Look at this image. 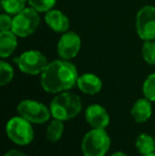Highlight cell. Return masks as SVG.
Listing matches in <instances>:
<instances>
[{"label": "cell", "mask_w": 155, "mask_h": 156, "mask_svg": "<svg viewBox=\"0 0 155 156\" xmlns=\"http://www.w3.org/2000/svg\"><path fill=\"white\" fill-rule=\"evenodd\" d=\"M28 0H1L2 8L8 14L16 15L25 9L26 2Z\"/></svg>", "instance_id": "obj_17"}, {"label": "cell", "mask_w": 155, "mask_h": 156, "mask_svg": "<svg viewBox=\"0 0 155 156\" xmlns=\"http://www.w3.org/2000/svg\"><path fill=\"white\" fill-rule=\"evenodd\" d=\"M143 94L145 98L155 102V72L148 76L143 85Z\"/></svg>", "instance_id": "obj_20"}, {"label": "cell", "mask_w": 155, "mask_h": 156, "mask_svg": "<svg viewBox=\"0 0 155 156\" xmlns=\"http://www.w3.org/2000/svg\"><path fill=\"white\" fill-rule=\"evenodd\" d=\"M79 73L77 67L66 60H55L48 63L41 73V85L46 93L60 94L77 85Z\"/></svg>", "instance_id": "obj_1"}, {"label": "cell", "mask_w": 155, "mask_h": 156, "mask_svg": "<svg viewBox=\"0 0 155 156\" xmlns=\"http://www.w3.org/2000/svg\"><path fill=\"white\" fill-rule=\"evenodd\" d=\"M17 114L32 124H43L46 123L51 118L50 107H47L44 103L38 102L32 99H26L19 102L17 105Z\"/></svg>", "instance_id": "obj_5"}, {"label": "cell", "mask_w": 155, "mask_h": 156, "mask_svg": "<svg viewBox=\"0 0 155 156\" xmlns=\"http://www.w3.org/2000/svg\"><path fill=\"white\" fill-rule=\"evenodd\" d=\"M4 156H28L27 154H25L23 152L16 149H12V150H9L8 152H5Z\"/></svg>", "instance_id": "obj_23"}, {"label": "cell", "mask_w": 155, "mask_h": 156, "mask_svg": "<svg viewBox=\"0 0 155 156\" xmlns=\"http://www.w3.org/2000/svg\"><path fill=\"white\" fill-rule=\"evenodd\" d=\"M50 111L54 119L68 121L76 118L82 111V101L76 94L68 91L58 94L50 103Z\"/></svg>", "instance_id": "obj_2"}, {"label": "cell", "mask_w": 155, "mask_h": 156, "mask_svg": "<svg viewBox=\"0 0 155 156\" xmlns=\"http://www.w3.org/2000/svg\"><path fill=\"white\" fill-rule=\"evenodd\" d=\"M5 133L11 141L20 147L28 146L34 139L32 123L19 115L12 117L6 122Z\"/></svg>", "instance_id": "obj_4"}, {"label": "cell", "mask_w": 155, "mask_h": 156, "mask_svg": "<svg viewBox=\"0 0 155 156\" xmlns=\"http://www.w3.org/2000/svg\"><path fill=\"white\" fill-rule=\"evenodd\" d=\"M17 45V35L12 30L0 32V56L2 58H9L16 50Z\"/></svg>", "instance_id": "obj_14"}, {"label": "cell", "mask_w": 155, "mask_h": 156, "mask_svg": "<svg viewBox=\"0 0 155 156\" xmlns=\"http://www.w3.org/2000/svg\"><path fill=\"white\" fill-rule=\"evenodd\" d=\"M14 78V69L9 63L1 61L0 62V85L5 86Z\"/></svg>", "instance_id": "obj_19"}, {"label": "cell", "mask_w": 155, "mask_h": 156, "mask_svg": "<svg viewBox=\"0 0 155 156\" xmlns=\"http://www.w3.org/2000/svg\"><path fill=\"white\" fill-rule=\"evenodd\" d=\"M111 156H128L124 152H122V151H117V152H114Z\"/></svg>", "instance_id": "obj_24"}, {"label": "cell", "mask_w": 155, "mask_h": 156, "mask_svg": "<svg viewBox=\"0 0 155 156\" xmlns=\"http://www.w3.org/2000/svg\"><path fill=\"white\" fill-rule=\"evenodd\" d=\"M152 113V102L147 98H140L136 100L131 108V116L137 123L147 122L151 118Z\"/></svg>", "instance_id": "obj_12"}, {"label": "cell", "mask_w": 155, "mask_h": 156, "mask_svg": "<svg viewBox=\"0 0 155 156\" xmlns=\"http://www.w3.org/2000/svg\"><path fill=\"white\" fill-rule=\"evenodd\" d=\"M21 72L30 76H36L45 70L48 62L47 58L37 50H28L20 54L18 58H15Z\"/></svg>", "instance_id": "obj_7"}, {"label": "cell", "mask_w": 155, "mask_h": 156, "mask_svg": "<svg viewBox=\"0 0 155 156\" xmlns=\"http://www.w3.org/2000/svg\"><path fill=\"white\" fill-rule=\"evenodd\" d=\"M81 49V38L76 32H65L58 43V54L63 60H72Z\"/></svg>", "instance_id": "obj_9"}, {"label": "cell", "mask_w": 155, "mask_h": 156, "mask_svg": "<svg viewBox=\"0 0 155 156\" xmlns=\"http://www.w3.org/2000/svg\"><path fill=\"white\" fill-rule=\"evenodd\" d=\"M64 129V121L53 118V120L49 122L47 129H46V138L49 142L55 144V142L60 141V139L63 137Z\"/></svg>", "instance_id": "obj_15"}, {"label": "cell", "mask_w": 155, "mask_h": 156, "mask_svg": "<svg viewBox=\"0 0 155 156\" xmlns=\"http://www.w3.org/2000/svg\"><path fill=\"white\" fill-rule=\"evenodd\" d=\"M13 18H11L10 14L0 15V31H9L12 29Z\"/></svg>", "instance_id": "obj_22"}, {"label": "cell", "mask_w": 155, "mask_h": 156, "mask_svg": "<svg viewBox=\"0 0 155 156\" xmlns=\"http://www.w3.org/2000/svg\"><path fill=\"white\" fill-rule=\"evenodd\" d=\"M38 11L34 8H25L13 17L12 31L18 37H27L36 31L39 26Z\"/></svg>", "instance_id": "obj_6"}, {"label": "cell", "mask_w": 155, "mask_h": 156, "mask_svg": "<svg viewBox=\"0 0 155 156\" xmlns=\"http://www.w3.org/2000/svg\"><path fill=\"white\" fill-rule=\"evenodd\" d=\"M45 21L50 29L58 33L67 32L70 26L68 17L58 10H50L46 12Z\"/></svg>", "instance_id": "obj_11"}, {"label": "cell", "mask_w": 155, "mask_h": 156, "mask_svg": "<svg viewBox=\"0 0 155 156\" xmlns=\"http://www.w3.org/2000/svg\"><path fill=\"white\" fill-rule=\"evenodd\" d=\"M77 86L83 94L93 96L100 93L102 89V81L93 73H84L79 76Z\"/></svg>", "instance_id": "obj_13"}, {"label": "cell", "mask_w": 155, "mask_h": 156, "mask_svg": "<svg viewBox=\"0 0 155 156\" xmlns=\"http://www.w3.org/2000/svg\"><path fill=\"white\" fill-rule=\"evenodd\" d=\"M85 120L93 129H106L111 118L107 111L100 104H90L85 109Z\"/></svg>", "instance_id": "obj_10"}, {"label": "cell", "mask_w": 155, "mask_h": 156, "mask_svg": "<svg viewBox=\"0 0 155 156\" xmlns=\"http://www.w3.org/2000/svg\"><path fill=\"white\" fill-rule=\"evenodd\" d=\"M28 2L38 12H48L52 10L56 0H28Z\"/></svg>", "instance_id": "obj_21"}, {"label": "cell", "mask_w": 155, "mask_h": 156, "mask_svg": "<svg viewBox=\"0 0 155 156\" xmlns=\"http://www.w3.org/2000/svg\"><path fill=\"white\" fill-rule=\"evenodd\" d=\"M141 55L146 63L155 66V43L153 41H145L141 48Z\"/></svg>", "instance_id": "obj_18"}, {"label": "cell", "mask_w": 155, "mask_h": 156, "mask_svg": "<svg viewBox=\"0 0 155 156\" xmlns=\"http://www.w3.org/2000/svg\"><path fill=\"white\" fill-rule=\"evenodd\" d=\"M135 147L141 155L151 154L155 152V140L151 135L143 133L137 136L135 140Z\"/></svg>", "instance_id": "obj_16"}, {"label": "cell", "mask_w": 155, "mask_h": 156, "mask_svg": "<svg viewBox=\"0 0 155 156\" xmlns=\"http://www.w3.org/2000/svg\"><path fill=\"white\" fill-rule=\"evenodd\" d=\"M136 31L143 41L155 39V8L145 5L136 15Z\"/></svg>", "instance_id": "obj_8"}, {"label": "cell", "mask_w": 155, "mask_h": 156, "mask_svg": "<svg viewBox=\"0 0 155 156\" xmlns=\"http://www.w3.org/2000/svg\"><path fill=\"white\" fill-rule=\"evenodd\" d=\"M111 137L105 129H93L84 135L81 142L83 156H105L111 148Z\"/></svg>", "instance_id": "obj_3"}, {"label": "cell", "mask_w": 155, "mask_h": 156, "mask_svg": "<svg viewBox=\"0 0 155 156\" xmlns=\"http://www.w3.org/2000/svg\"><path fill=\"white\" fill-rule=\"evenodd\" d=\"M141 156H155V152L151 153V154H146V155H141Z\"/></svg>", "instance_id": "obj_25"}]
</instances>
